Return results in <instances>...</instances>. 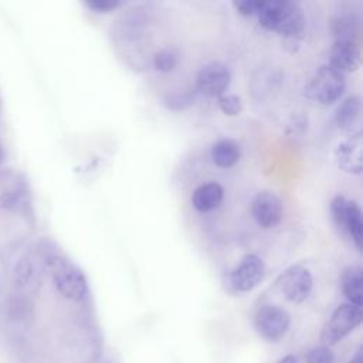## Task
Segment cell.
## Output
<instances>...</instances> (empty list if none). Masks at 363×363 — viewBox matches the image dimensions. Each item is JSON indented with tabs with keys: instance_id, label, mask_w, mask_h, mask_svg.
I'll return each mask as SVG.
<instances>
[{
	"instance_id": "obj_1",
	"label": "cell",
	"mask_w": 363,
	"mask_h": 363,
	"mask_svg": "<svg viewBox=\"0 0 363 363\" xmlns=\"http://www.w3.org/2000/svg\"><path fill=\"white\" fill-rule=\"evenodd\" d=\"M257 17L265 30L286 38H298L305 28L303 11L295 1L262 0V6Z\"/></svg>"
},
{
	"instance_id": "obj_2",
	"label": "cell",
	"mask_w": 363,
	"mask_h": 363,
	"mask_svg": "<svg viewBox=\"0 0 363 363\" xmlns=\"http://www.w3.org/2000/svg\"><path fill=\"white\" fill-rule=\"evenodd\" d=\"M346 88V79L342 72L332 68L329 64L320 65L308 79L303 94L308 99L319 105H332L340 99Z\"/></svg>"
},
{
	"instance_id": "obj_3",
	"label": "cell",
	"mask_w": 363,
	"mask_h": 363,
	"mask_svg": "<svg viewBox=\"0 0 363 363\" xmlns=\"http://www.w3.org/2000/svg\"><path fill=\"white\" fill-rule=\"evenodd\" d=\"M48 267L52 275L54 285L64 298L74 302H81L86 298V279L78 267L60 255L50 257Z\"/></svg>"
},
{
	"instance_id": "obj_4",
	"label": "cell",
	"mask_w": 363,
	"mask_h": 363,
	"mask_svg": "<svg viewBox=\"0 0 363 363\" xmlns=\"http://www.w3.org/2000/svg\"><path fill=\"white\" fill-rule=\"evenodd\" d=\"M362 306H356L349 302L339 305L322 329L320 339L325 346H332L346 337L362 323Z\"/></svg>"
},
{
	"instance_id": "obj_5",
	"label": "cell",
	"mask_w": 363,
	"mask_h": 363,
	"mask_svg": "<svg viewBox=\"0 0 363 363\" xmlns=\"http://www.w3.org/2000/svg\"><path fill=\"white\" fill-rule=\"evenodd\" d=\"M330 213L333 223L353 240L357 248H362L363 241V218L362 210L356 201L347 200L343 196H336L330 201Z\"/></svg>"
},
{
	"instance_id": "obj_6",
	"label": "cell",
	"mask_w": 363,
	"mask_h": 363,
	"mask_svg": "<svg viewBox=\"0 0 363 363\" xmlns=\"http://www.w3.org/2000/svg\"><path fill=\"white\" fill-rule=\"evenodd\" d=\"M264 261L255 254H247L227 275V289L235 294L252 291L264 278Z\"/></svg>"
},
{
	"instance_id": "obj_7",
	"label": "cell",
	"mask_w": 363,
	"mask_h": 363,
	"mask_svg": "<svg viewBox=\"0 0 363 363\" xmlns=\"http://www.w3.org/2000/svg\"><path fill=\"white\" fill-rule=\"evenodd\" d=\"M254 326L262 339L278 342L289 330L291 316L285 309L277 305H264L255 312Z\"/></svg>"
},
{
	"instance_id": "obj_8",
	"label": "cell",
	"mask_w": 363,
	"mask_h": 363,
	"mask_svg": "<svg viewBox=\"0 0 363 363\" xmlns=\"http://www.w3.org/2000/svg\"><path fill=\"white\" fill-rule=\"evenodd\" d=\"M277 288L292 303H302L312 292L313 278L302 265L288 267L277 279Z\"/></svg>"
},
{
	"instance_id": "obj_9",
	"label": "cell",
	"mask_w": 363,
	"mask_h": 363,
	"mask_svg": "<svg viewBox=\"0 0 363 363\" xmlns=\"http://www.w3.org/2000/svg\"><path fill=\"white\" fill-rule=\"evenodd\" d=\"M231 82V74L228 68L221 62H208L197 74V89L211 98H218L225 94Z\"/></svg>"
},
{
	"instance_id": "obj_10",
	"label": "cell",
	"mask_w": 363,
	"mask_h": 363,
	"mask_svg": "<svg viewBox=\"0 0 363 363\" xmlns=\"http://www.w3.org/2000/svg\"><path fill=\"white\" fill-rule=\"evenodd\" d=\"M251 214L259 227L274 228L282 218L281 200L275 193L262 190L257 193L251 201Z\"/></svg>"
},
{
	"instance_id": "obj_11",
	"label": "cell",
	"mask_w": 363,
	"mask_h": 363,
	"mask_svg": "<svg viewBox=\"0 0 363 363\" xmlns=\"http://www.w3.org/2000/svg\"><path fill=\"white\" fill-rule=\"evenodd\" d=\"M336 166L349 173L360 174L363 170V138L360 132H353L335 149Z\"/></svg>"
},
{
	"instance_id": "obj_12",
	"label": "cell",
	"mask_w": 363,
	"mask_h": 363,
	"mask_svg": "<svg viewBox=\"0 0 363 363\" xmlns=\"http://www.w3.org/2000/svg\"><path fill=\"white\" fill-rule=\"evenodd\" d=\"M329 65L345 75L354 72L360 67V51L354 41L335 40L329 51Z\"/></svg>"
},
{
	"instance_id": "obj_13",
	"label": "cell",
	"mask_w": 363,
	"mask_h": 363,
	"mask_svg": "<svg viewBox=\"0 0 363 363\" xmlns=\"http://www.w3.org/2000/svg\"><path fill=\"white\" fill-rule=\"evenodd\" d=\"M224 197L223 187L216 182L200 184L191 194V204L200 213H208L217 208Z\"/></svg>"
},
{
	"instance_id": "obj_14",
	"label": "cell",
	"mask_w": 363,
	"mask_h": 363,
	"mask_svg": "<svg viewBox=\"0 0 363 363\" xmlns=\"http://www.w3.org/2000/svg\"><path fill=\"white\" fill-rule=\"evenodd\" d=\"M340 288L349 303L362 306L363 303V271L357 265L347 267L340 277Z\"/></svg>"
},
{
	"instance_id": "obj_15",
	"label": "cell",
	"mask_w": 363,
	"mask_h": 363,
	"mask_svg": "<svg viewBox=\"0 0 363 363\" xmlns=\"http://www.w3.org/2000/svg\"><path fill=\"white\" fill-rule=\"evenodd\" d=\"M241 157L240 145L234 139H220L211 147V160L221 169L233 167Z\"/></svg>"
},
{
	"instance_id": "obj_16",
	"label": "cell",
	"mask_w": 363,
	"mask_h": 363,
	"mask_svg": "<svg viewBox=\"0 0 363 363\" xmlns=\"http://www.w3.org/2000/svg\"><path fill=\"white\" fill-rule=\"evenodd\" d=\"M362 113V101L357 95L346 98L335 112V121L340 129L352 130Z\"/></svg>"
},
{
	"instance_id": "obj_17",
	"label": "cell",
	"mask_w": 363,
	"mask_h": 363,
	"mask_svg": "<svg viewBox=\"0 0 363 363\" xmlns=\"http://www.w3.org/2000/svg\"><path fill=\"white\" fill-rule=\"evenodd\" d=\"M332 30L336 40L354 41L353 37L357 31V18L353 14H337L332 21Z\"/></svg>"
},
{
	"instance_id": "obj_18",
	"label": "cell",
	"mask_w": 363,
	"mask_h": 363,
	"mask_svg": "<svg viewBox=\"0 0 363 363\" xmlns=\"http://www.w3.org/2000/svg\"><path fill=\"white\" fill-rule=\"evenodd\" d=\"M179 64V52L174 48H162L153 55V67L156 71L167 74L174 71Z\"/></svg>"
},
{
	"instance_id": "obj_19",
	"label": "cell",
	"mask_w": 363,
	"mask_h": 363,
	"mask_svg": "<svg viewBox=\"0 0 363 363\" xmlns=\"http://www.w3.org/2000/svg\"><path fill=\"white\" fill-rule=\"evenodd\" d=\"M218 106L223 111V113L228 116H237L242 111L241 98L234 94H224L218 96Z\"/></svg>"
},
{
	"instance_id": "obj_20",
	"label": "cell",
	"mask_w": 363,
	"mask_h": 363,
	"mask_svg": "<svg viewBox=\"0 0 363 363\" xmlns=\"http://www.w3.org/2000/svg\"><path fill=\"white\" fill-rule=\"evenodd\" d=\"M305 363H335V354L328 346H315L305 354Z\"/></svg>"
},
{
	"instance_id": "obj_21",
	"label": "cell",
	"mask_w": 363,
	"mask_h": 363,
	"mask_svg": "<svg viewBox=\"0 0 363 363\" xmlns=\"http://www.w3.org/2000/svg\"><path fill=\"white\" fill-rule=\"evenodd\" d=\"M85 6L95 13H109V11H113L118 7L123 6V1H119V0H88V1H85Z\"/></svg>"
},
{
	"instance_id": "obj_22",
	"label": "cell",
	"mask_w": 363,
	"mask_h": 363,
	"mask_svg": "<svg viewBox=\"0 0 363 363\" xmlns=\"http://www.w3.org/2000/svg\"><path fill=\"white\" fill-rule=\"evenodd\" d=\"M234 9L242 14V16H258L261 6H262V0H245V1H233Z\"/></svg>"
},
{
	"instance_id": "obj_23",
	"label": "cell",
	"mask_w": 363,
	"mask_h": 363,
	"mask_svg": "<svg viewBox=\"0 0 363 363\" xmlns=\"http://www.w3.org/2000/svg\"><path fill=\"white\" fill-rule=\"evenodd\" d=\"M275 363H298V357L295 354H285L281 359H278Z\"/></svg>"
},
{
	"instance_id": "obj_24",
	"label": "cell",
	"mask_w": 363,
	"mask_h": 363,
	"mask_svg": "<svg viewBox=\"0 0 363 363\" xmlns=\"http://www.w3.org/2000/svg\"><path fill=\"white\" fill-rule=\"evenodd\" d=\"M349 363H363V354H362V349L360 347L356 350V353L349 360Z\"/></svg>"
},
{
	"instance_id": "obj_25",
	"label": "cell",
	"mask_w": 363,
	"mask_h": 363,
	"mask_svg": "<svg viewBox=\"0 0 363 363\" xmlns=\"http://www.w3.org/2000/svg\"><path fill=\"white\" fill-rule=\"evenodd\" d=\"M1 159H3V152H1V146H0V162H1Z\"/></svg>"
}]
</instances>
